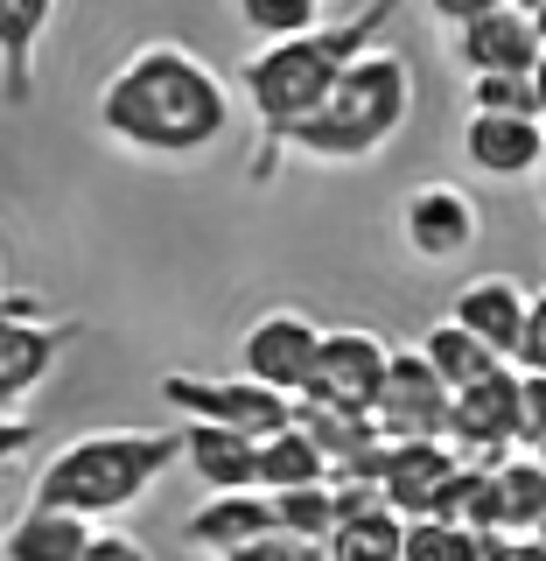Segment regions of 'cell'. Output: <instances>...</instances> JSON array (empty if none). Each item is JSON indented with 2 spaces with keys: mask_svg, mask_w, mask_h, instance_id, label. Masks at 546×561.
<instances>
[{
  "mask_svg": "<svg viewBox=\"0 0 546 561\" xmlns=\"http://www.w3.org/2000/svg\"><path fill=\"white\" fill-rule=\"evenodd\" d=\"M533 105H539V127H546V49H539V64H533Z\"/></svg>",
  "mask_w": 546,
  "mask_h": 561,
  "instance_id": "obj_33",
  "label": "cell"
},
{
  "mask_svg": "<svg viewBox=\"0 0 546 561\" xmlns=\"http://www.w3.org/2000/svg\"><path fill=\"white\" fill-rule=\"evenodd\" d=\"M183 463L204 478V491H253L259 484V435L218 428V421H183Z\"/></svg>",
  "mask_w": 546,
  "mask_h": 561,
  "instance_id": "obj_17",
  "label": "cell"
},
{
  "mask_svg": "<svg viewBox=\"0 0 546 561\" xmlns=\"http://www.w3.org/2000/svg\"><path fill=\"white\" fill-rule=\"evenodd\" d=\"M224 561H329L323 554V540H294V534H259V540H245V548H232Z\"/></svg>",
  "mask_w": 546,
  "mask_h": 561,
  "instance_id": "obj_27",
  "label": "cell"
},
{
  "mask_svg": "<svg viewBox=\"0 0 546 561\" xmlns=\"http://www.w3.org/2000/svg\"><path fill=\"white\" fill-rule=\"evenodd\" d=\"M28 443H35V421L28 414H0V470H8Z\"/></svg>",
  "mask_w": 546,
  "mask_h": 561,
  "instance_id": "obj_31",
  "label": "cell"
},
{
  "mask_svg": "<svg viewBox=\"0 0 546 561\" xmlns=\"http://www.w3.org/2000/svg\"><path fill=\"white\" fill-rule=\"evenodd\" d=\"M442 22H477V14H490V8H512V0H428Z\"/></svg>",
  "mask_w": 546,
  "mask_h": 561,
  "instance_id": "obj_32",
  "label": "cell"
},
{
  "mask_svg": "<svg viewBox=\"0 0 546 561\" xmlns=\"http://www.w3.org/2000/svg\"><path fill=\"white\" fill-rule=\"evenodd\" d=\"M539 463H546V443H539Z\"/></svg>",
  "mask_w": 546,
  "mask_h": 561,
  "instance_id": "obj_37",
  "label": "cell"
},
{
  "mask_svg": "<svg viewBox=\"0 0 546 561\" xmlns=\"http://www.w3.org/2000/svg\"><path fill=\"white\" fill-rule=\"evenodd\" d=\"M407 113H414V70H407L399 49L372 43L364 57L344 64V78L329 84V99L294 127L288 154H309V162H323V169L372 162V154H385L399 140Z\"/></svg>",
  "mask_w": 546,
  "mask_h": 561,
  "instance_id": "obj_3",
  "label": "cell"
},
{
  "mask_svg": "<svg viewBox=\"0 0 546 561\" xmlns=\"http://www.w3.org/2000/svg\"><path fill=\"white\" fill-rule=\"evenodd\" d=\"M469 113H533V78H519V70H484V78H469Z\"/></svg>",
  "mask_w": 546,
  "mask_h": 561,
  "instance_id": "obj_26",
  "label": "cell"
},
{
  "mask_svg": "<svg viewBox=\"0 0 546 561\" xmlns=\"http://www.w3.org/2000/svg\"><path fill=\"white\" fill-rule=\"evenodd\" d=\"M372 421L385 443H449V386L420 351H393L385 386L372 400Z\"/></svg>",
  "mask_w": 546,
  "mask_h": 561,
  "instance_id": "obj_8",
  "label": "cell"
},
{
  "mask_svg": "<svg viewBox=\"0 0 546 561\" xmlns=\"http://www.w3.org/2000/svg\"><path fill=\"white\" fill-rule=\"evenodd\" d=\"M477 232H484V218H477V197L463 183H414L399 197V245L414 260H428V267L463 260L477 245Z\"/></svg>",
  "mask_w": 546,
  "mask_h": 561,
  "instance_id": "obj_10",
  "label": "cell"
},
{
  "mask_svg": "<svg viewBox=\"0 0 546 561\" xmlns=\"http://www.w3.org/2000/svg\"><path fill=\"white\" fill-rule=\"evenodd\" d=\"M259 534H274V499L267 491H210V499L197 505V513L183 519V548H204V554H232L245 548V540H259Z\"/></svg>",
  "mask_w": 546,
  "mask_h": 561,
  "instance_id": "obj_16",
  "label": "cell"
},
{
  "mask_svg": "<svg viewBox=\"0 0 546 561\" xmlns=\"http://www.w3.org/2000/svg\"><path fill=\"white\" fill-rule=\"evenodd\" d=\"M539 175H546V162H539Z\"/></svg>",
  "mask_w": 546,
  "mask_h": 561,
  "instance_id": "obj_38",
  "label": "cell"
},
{
  "mask_svg": "<svg viewBox=\"0 0 546 561\" xmlns=\"http://www.w3.org/2000/svg\"><path fill=\"white\" fill-rule=\"evenodd\" d=\"M98 526L84 513H63V505H28L22 519L0 534V561H84Z\"/></svg>",
  "mask_w": 546,
  "mask_h": 561,
  "instance_id": "obj_19",
  "label": "cell"
},
{
  "mask_svg": "<svg viewBox=\"0 0 546 561\" xmlns=\"http://www.w3.org/2000/svg\"><path fill=\"white\" fill-rule=\"evenodd\" d=\"M449 449H463L469 463H498L519 449V365H498L449 393Z\"/></svg>",
  "mask_w": 546,
  "mask_h": 561,
  "instance_id": "obj_9",
  "label": "cell"
},
{
  "mask_svg": "<svg viewBox=\"0 0 546 561\" xmlns=\"http://www.w3.org/2000/svg\"><path fill=\"white\" fill-rule=\"evenodd\" d=\"M525 309H533V295H525L512 274H477L469 288H455L449 323H463L469 337H484L504 365H512L519 358V337H525Z\"/></svg>",
  "mask_w": 546,
  "mask_h": 561,
  "instance_id": "obj_15",
  "label": "cell"
},
{
  "mask_svg": "<svg viewBox=\"0 0 546 561\" xmlns=\"http://www.w3.org/2000/svg\"><path fill=\"white\" fill-rule=\"evenodd\" d=\"M92 113L113 148L148 154V162H189V154L218 148L232 127V84L189 43L154 35V43H133L119 57V70L98 84Z\"/></svg>",
  "mask_w": 546,
  "mask_h": 561,
  "instance_id": "obj_1",
  "label": "cell"
},
{
  "mask_svg": "<svg viewBox=\"0 0 546 561\" xmlns=\"http://www.w3.org/2000/svg\"><path fill=\"white\" fill-rule=\"evenodd\" d=\"M162 400L183 421H218V428H239V435H280L294 421V393H274L259 379H204V373H162Z\"/></svg>",
  "mask_w": 546,
  "mask_h": 561,
  "instance_id": "obj_5",
  "label": "cell"
},
{
  "mask_svg": "<svg viewBox=\"0 0 546 561\" xmlns=\"http://www.w3.org/2000/svg\"><path fill=\"white\" fill-rule=\"evenodd\" d=\"M399 0H372L364 14H350V22H315L309 35H288V43H259L253 57L239 64V84L245 99H253V119H259V140H253V183H274L280 154H288L294 127L315 113V105L329 99V84L344 78L350 57H364V49L379 43L385 28H393Z\"/></svg>",
  "mask_w": 546,
  "mask_h": 561,
  "instance_id": "obj_2",
  "label": "cell"
},
{
  "mask_svg": "<svg viewBox=\"0 0 546 561\" xmlns=\"http://www.w3.org/2000/svg\"><path fill=\"white\" fill-rule=\"evenodd\" d=\"M274 499V526L294 540H329L337 534V484H294V491H267Z\"/></svg>",
  "mask_w": 546,
  "mask_h": 561,
  "instance_id": "obj_24",
  "label": "cell"
},
{
  "mask_svg": "<svg viewBox=\"0 0 546 561\" xmlns=\"http://www.w3.org/2000/svg\"><path fill=\"white\" fill-rule=\"evenodd\" d=\"M169 463H183V428H92L43 463L35 505H63L84 519H113L148 499V484Z\"/></svg>",
  "mask_w": 546,
  "mask_h": 561,
  "instance_id": "obj_4",
  "label": "cell"
},
{
  "mask_svg": "<svg viewBox=\"0 0 546 561\" xmlns=\"http://www.w3.org/2000/svg\"><path fill=\"white\" fill-rule=\"evenodd\" d=\"M0 295H8V260H0Z\"/></svg>",
  "mask_w": 546,
  "mask_h": 561,
  "instance_id": "obj_36",
  "label": "cell"
},
{
  "mask_svg": "<svg viewBox=\"0 0 546 561\" xmlns=\"http://www.w3.org/2000/svg\"><path fill=\"white\" fill-rule=\"evenodd\" d=\"M463 162L498 175V183H519V175H539L546 162V127L533 113H469L463 119Z\"/></svg>",
  "mask_w": 546,
  "mask_h": 561,
  "instance_id": "obj_13",
  "label": "cell"
},
{
  "mask_svg": "<svg viewBox=\"0 0 546 561\" xmlns=\"http://www.w3.org/2000/svg\"><path fill=\"white\" fill-rule=\"evenodd\" d=\"M455 64L469 70V78H484V70H519V78H533L539 64V28L525 8H490L477 22H455Z\"/></svg>",
  "mask_w": 546,
  "mask_h": 561,
  "instance_id": "obj_14",
  "label": "cell"
},
{
  "mask_svg": "<svg viewBox=\"0 0 546 561\" xmlns=\"http://www.w3.org/2000/svg\"><path fill=\"white\" fill-rule=\"evenodd\" d=\"M490 484H498V534H539L546 526V463L533 449H512L490 463Z\"/></svg>",
  "mask_w": 546,
  "mask_h": 561,
  "instance_id": "obj_20",
  "label": "cell"
},
{
  "mask_svg": "<svg viewBox=\"0 0 546 561\" xmlns=\"http://www.w3.org/2000/svg\"><path fill=\"white\" fill-rule=\"evenodd\" d=\"M315 344H323V330H315L302 309H267V316H253L245 337H239V373L274 386V393H302L309 365H315Z\"/></svg>",
  "mask_w": 546,
  "mask_h": 561,
  "instance_id": "obj_11",
  "label": "cell"
},
{
  "mask_svg": "<svg viewBox=\"0 0 546 561\" xmlns=\"http://www.w3.org/2000/svg\"><path fill=\"white\" fill-rule=\"evenodd\" d=\"M546 443V373H519V449Z\"/></svg>",
  "mask_w": 546,
  "mask_h": 561,
  "instance_id": "obj_28",
  "label": "cell"
},
{
  "mask_svg": "<svg viewBox=\"0 0 546 561\" xmlns=\"http://www.w3.org/2000/svg\"><path fill=\"white\" fill-rule=\"evenodd\" d=\"M329 456L315 449V435L302 428V421H288L280 435H267L259 443V491H294V484H329Z\"/></svg>",
  "mask_w": 546,
  "mask_h": 561,
  "instance_id": "obj_21",
  "label": "cell"
},
{
  "mask_svg": "<svg viewBox=\"0 0 546 561\" xmlns=\"http://www.w3.org/2000/svg\"><path fill=\"white\" fill-rule=\"evenodd\" d=\"M329 561H407V519L393 513V505H379V513H350L337 519V534L323 540Z\"/></svg>",
  "mask_w": 546,
  "mask_h": 561,
  "instance_id": "obj_22",
  "label": "cell"
},
{
  "mask_svg": "<svg viewBox=\"0 0 546 561\" xmlns=\"http://www.w3.org/2000/svg\"><path fill=\"white\" fill-rule=\"evenodd\" d=\"M239 22L259 43H288V35H309L323 22V0H239Z\"/></svg>",
  "mask_w": 546,
  "mask_h": 561,
  "instance_id": "obj_25",
  "label": "cell"
},
{
  "mask_svg": "<svg viewBox=\"0 0 546 561\" xmlns=\"http://www.w3.org/2000/svg\"><path fill=\"white\" fill-rule=\"evenodd\" d=\"M78 330L57 323V316H43L35 295H0V414H14L22 400L57 373V358L70 351Z\"/></svg>",
  "mask_w": 546,
  "mask_h": 561,
  "instance_id": "obj_6",
  "label": "cell"
},
{
  "mask_svg": "<svg viewBox=\"0 0 546 561\" xmlns=\"http://www.w3.org/2000/svg\"><path fill=\"white\" fill-rule=\"evenodd\" d=\"M420 358H428L434 373H442L449 393H455V386H477L484 373H498V365H504L484 337H469V330H463V323H449V316L428 330V337H420Z\"/></svg>",
  "mask_w": 546,
  "mask_h": 561,
  "instance_id": "obj_23",
  "label": "cell"
},
{
  "mask_svg": "<svg viewBox=\"0 0 546 561\" xmlns=\"http://www.w3.org/2000/svg\"><path fill=\"white\" fill-rule=\"evenodd\" d=\"M57 0H0V99L28 105L35 92V49H43Z\"/></svg>",
  "mask_w": 546,
  "mask_h": 561,
  "instance_id": "obj_18",
  "label": "cell"
},
{
  "mask_svg": "<svg viewBox=\"0 0 546 561\" xmlns=\"http://www.w3.org/2000/svg\"><path fill=\"white\" fill-rule=\"evenodd\" d=\"M469 456L449 449V443H385V470H379V491L399 519H434L449 499V484L463 478Z\"/></svg>",
  "mask_w": 546,
  "mask_h": 561,
  "instance_id": "obj_12",
  "label": "cell"
},
{
  "mask_svg": "<svg viewBox=\"0 0 546 561\" xmlns=\"http://www.w3.org/2000/svg\"><path fill=\"white\" fill-rule=\"evenodd\" d=\"M539 534H546V526H539Z\"/></svg>",
  "mask_w": 546,
  "mask_h": 561,
  "instance_id": "obj_39",
  "label": "cell"
},
{
  "mask_svg": "<svg viewBox=\"0 0 546 561\" xmlns=\"http://www.w3.org/2000/svg\"><path fill=\"white\" fill-rule=\"evenodd\" d=\"M385 365H393V344H385L379 330H323L315 365H309V386L294 400H302V408L372 414V400H379V386H385Z\"/></svg>",
  "mask_w": 546,
  "mask_h": 561,
  "instance_id": "obj_7",
  "label": "cell"
},
{
  "mask_svg": "<svg viewBox=\"0 0 546 561\" xmlns=\"http://www.w3.org/2000/svg\"><path fill=\"white\" fill-rule=\"evenodd\" d=\"M84 561H148V548H140L133 534H92V548H84Z\"/></svg>",
  "mask_w": 546,
  "mask_h": 561,
  "instance_id": "obj_30",
  "label": "cell"
},
{
  "mask_svg": "<svg viewBox=\"0 0 546 561\" xmlns=\"http://www.w3.org/2000/svg\"><path fill=\"white\" fill-rule=\"evenodd\" d=\"M533 28H539V49H546V8H533Z\"/></svg>",
  "mask_w": 546,
  "mask_h": 561,
  "instance_id": "obj_34",
  "label": "cell"
},
{
  "mask_svg": "<svg viewBox=\"0 0 546 561\" xmlns=\"http://www.w3.org/2000/svg\"><path fill=\"white\" fill-rule=\"evenodd\" d=\"M519 373H546V288L533 295V309H525V337H519Z\"/></svg>",
  "mask_w": 546,
  "mask_h": 561,
  "instance_id": "obj_29",
  "label": "cell"
},
{
  "mask_svg": "<svg viewBox=\"0 0 546 561\" xmlns=\"http://www.w3.org/2000/svg\"><path fill=\"white\" fill-rule=\"evenodd\" d=\"M512 8H525V14H533V8H546V0H512Z\"/></svg>",
  "mask_w": 546,
  "mask_h": 561,
  "instance_id": "obj_35",
  "label": "cell"
}]
</instances>
